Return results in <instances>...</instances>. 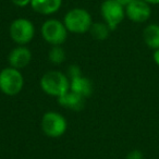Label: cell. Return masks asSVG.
Returning a JSON list of instances; mask_svg holds the SVG:
<instances>
[{
	"instance_id": "cell-16",
	"label": "cell",
	"mask_w": 159,
	"mask_h": 159,
	"mask_svg": "<svg viewBox=\"0 0 159 159\" xmlns=\"http://www.w3.org/2000/svg\"><path fill=\"white\" fill-rule=\"evenodd\" d=\"M66 75L70 80L75 79V77H79L82 75V71L77 64H71L68 66V71H66Z\"/></svg>"
},
{
	"instance_id": "cell-7",
	"label": "cell",
	"mask_w": 159,
	"mask_h": 159,
	"mask_svg": "<svg viewBox=\"0 0 159 159\" xmlns=\"http://www.w3.org/2000/svg\"><path fill=\"white\" fill-rule=\"evenodd\" d=\"M100 14L111 31H115L125 16V7L116 0H105L100 6Z\"/></svg>"
},
{
	"instance_id": "cell-3",
	"label": "cell",
	"mask_w": 159,
	"mask_h": 159,
	"mask_svg": "<svg viewBox=\"0 0 159 159\" xmlns=\"http://www.w3.org/2000/svg\"><path fill=\"white\" fill-rule=\"evenodd\" d=\"M24 86V77L20 70L8 66L0 71V91L7 96H16Z\"/></svg>"
},
{
	"instance_id": "cell-6",
	"label": "cell",
	"mask_w": 159,
	"mask_h": 159,
	"mask_svg": "<svg viewBox=\"0 0 159 159\" xmlns=\"http://www.w3.org/2000/svg\"><path fill=\"white\" fill-rule=\"evenodd\" d=\"M40 125L45 135L57 139L66 132L68 122L66 118L57 111H48L43 116Z\"/></svg>"
},
{
	"instance_id": "cell-15",
	"label": "cell",
	"mask_w": 159,
	"mask_h": 159,
	"mask_svg": "<svg viewBox=\"0 0 159 159\" xmlns=\"http://www.w3.org/2000/svg\"><path fill=\"white\" fill-rule=\"evenodd\" d=\"M66 50L61 46H52L48 51V59L53 64H61L66 61Z\"/></svg>"
},
{
	"instance_id": "cell-14",
	"label": "cell",
	"mask_w": 159,
	"mask_h": 159,
	"mask_svg": "<svg viewBox=\"0 0 159 159\" xmlns=\"http://www.w3.org/2000/svg\"><path fill=\"white\" fill-rule=\"evenodd\" d=\"M111 30L106 23L102 22H96L93 23L89 29V34L91 36L96 40H105L109 37Z\"/></svg>"
},
{
	"instance_id": "cell-20",
	"label": "cell",
	"mask_w": 159,
	"mask_h": 159,
	"mask_svg": "<svg viewBox=\"0 0 159 159\" xmlns=\"http://www.w3.org/2000/svg\"><path fill=\"white\" fill-rule=\"evenodd\" d=\"M152 58H154V61L156 62V64L159 66V49H157V50H155V52H154V56H152Z\"/></svg>"
},
{
	"instance_id": "cell-5",
	"label": "cell",
	"mask_w": 159,
	"mask_h": 159,
	"mask_svg": "<svg viewBox=\"0 0 159 159\" xmlns=\"http://www.w3.org/2000/svg\"><path fill=\"white\" fill-rule=\"evenodd\" d=\"M42 36L51 46H61L68 38V30L63 22L56 19H49L42 25Z\"/></svg>"
},
{
	"instance_id": "cell-19",
	"label": "cell",
	"mask_w": 159,
	"mask_h": 159,
	"mask_svg": "<svg viewBox=\"0 0 159 159\" xmlns=\"http://www.w3.org/2000/svg\"><path fill=\"white\" fill-rule=\"evenodd\" d=\"M117 2H119L120 5H122L123 7H126L128 5H130L131 2H133L134 0H116Z\"/></svg>"
},
{
	"instance_id": "cell-12",
	"label": "cell",
	"mask_w": 159,
	"mask_h": 159,
	"mask_svg": "<svg viewBox=\"0 0 159 159\" xmlns=\"http://www.w3.org/2000/svg\"><path fill=\"white\" fill-rule=\"evenodd\" d=\"M70 89L74 93L83 96V97L87 98L93 94L94 86L89 77L81 75L79 77L70 80Z\"/></svg>"
},
{
	"instance_id": "cell-1",
	"label": "cell",
	"mask_w": 159,
	"mask_h": 159,
	"mask_svg": "<svg viewBox=\"0 0 159 159\" xmlns=\"http://www.w3.org/2000/svg\"><path fill=\"white\" fill-rule=\"evenodd\" d=\"M42 91L52 97H60L70 91V79L68 75L57 70L48 71L39 81Z\"/></svg>"
},
{
	"instance_id": "cell-4",
	"label": "cell",
	"mask_w": 159,
	"mask_h": 159,
	"mask_svg": "<svg viewBox=\"0 0 159 159\" xmlns=\"http://www.w3.org/2000/svg\"><path fill=\"white\" fill-rule=\"evenodd\" d=\"M9 34L11 39L20 46L29 44L35 36V26L30 20L19 18L12 21L9 27Z\"/></svg>"
},
{
	"instance_id": "cell-9",
	"label": "cell",
	"mask_w": 159,
	"mask_h": 159,
	"mask_svg": "<svg viewBox=\"0 0 159 159\" xmlns=\"http://www.w3.org/2000/svg\"><path fill=\"white\" fill-rule=\"evenodd\" d=\"M10 66L14 69H24L32 61V51L25 46H18L10 51L8 56Z\"/></svg>"
},
{
	"instance_id": "cell-13",
	"label": "cell",
	"mask_w": 159,
	"mask_h": 159,
	"mask_svg": "<svg viewBox=\"0 0 159 159\" xmlns=\"http://www.w3.org/2000/svg\"><path fill=\"white\" fill-rule=\"evenodd\" d=\"M143 39L147 47L152 49H159V25L149 24L143 31Z\"/></svg>"
},
{
	"instance_id": "cell-11",
	"label": "cell",
	"mask_w": 159,
	"mask_h": 159,
	"mask_svg": "<svg viewBox=\"0 0 159 159\" xmlns=\"http://www.w3.org/2000/svg\"><path fill=\"white\" fill-rule=\"evenodd\" d=\"M62 0H32L31 7L35 12L43 16H50L60 10Z\"/></svg>"
},
{
	"instance_id": "cell-17",
	"label": "cell",
	"mask_w": 159,
	"mask_h": 159,
	"mask_svg": "<svg viewBox=\"0 0 159 159\" xmlns=\"http://www.w3.org/2000/svg\"><path fill=\"white\" fill-rule=\"evenodd\" d=\"M126 159H144L143 152L139 149H133L126 155Z\"/></svg>"
},
{
	"instance_id": "cell-10",
	"label": "cell",
	"mask_w": 159,
	"mask_h": 159,
	"mask_svg": "<svg viewBox=\"0 0 159 159\" xmlns=\"http://www.w3.org/2000/svg\"><path fill=\"white\" fill-rule=\"evenodd\" d=\"M57 99L60 106H62L63 108L70 109L72 111L83 110L85 107V102H86V98L74 93L71 89L64 93L63 95H61L60 97H58Z\"/></svg>"
},
{
	"instance_id": "cell-21",
	"label": "cell",
	"mask_w": 159,
	"mask_h": 159,
	"mask_svg": "<svg viewBox=\"0 0 159 159\" xmlns=\"http://www.w3.org/2000/svg\"><path fill=\"white\" fill-rule=\"evenodd\" d=\"M144 1H146L149 5H158L159 3V0H144Z\"/></svg>"
},
{
	"instance_id": "cell-2",
	"label": "cell",
	"mask_w": 159,
	"mask_h": 159,
	"mask_svg": "<svg viewBox=\"0 0 159 159\" xmlns=\"http://www.w3.org/2000/svg\"><path fill=\"white\" fill-rule=\"evenodd\" d=\"M63 24L70 33L84 34L89 32L93 20L91 13L86 9L73 8L66 13L63 18Z\"/></svg>"
},
{
	"instance_id": "cell-18",
	"label": "cell",
	"mask_w": 159,
	"mask_h": 159,
	"mask_svg": "<svg viewBox=\"0 0 159 159\" xmlns=\"http://www.w3.org/2000/svg\"><path fill=\"white\" fill-rule=\"evenodd\" d=\"M14 6L16 7H20V8H23V7H26V6L31 5V1L32 0H10Z\"/></svg>"
},
{
	"instance_id": "cell-8",
	"label": "cell",
	"mask_w": 159,
	"mask_h": 159,
	"mask_svg": "<svg viewBox=\"0 0 159 159\" xmlns=\"http://www.w3.org/2000/svg\"><path fill=\"white\" fill-rule=\"evenodd\" d=\"M125 16L132 22L144 23L152 16L150 5L144 0H134L125 7Z\"/></svg>"
}]
</instances>
